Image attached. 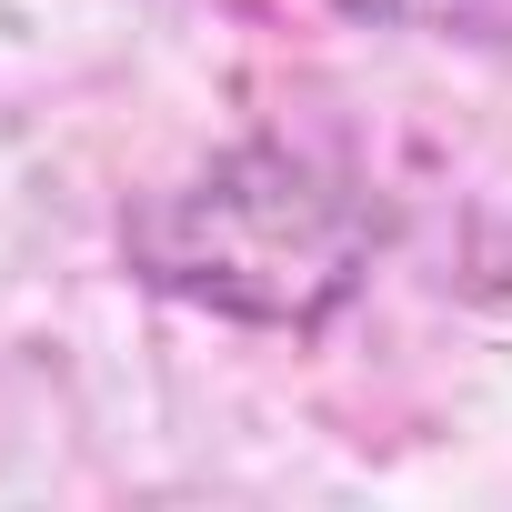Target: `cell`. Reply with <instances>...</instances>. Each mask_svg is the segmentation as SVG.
I'll use <instances>...</instances> for the list:
<instances>
[{
  "mask_svg": "<svg viewBox=\"0 0 512 512\" xmlns=\"http://www.w3.org/2000/svg\"><path fill=\"white\" fill-rule=\"evenodd\" d=\"M131 262L161 292H191L251 322H322L362 272V211L282 151H241L131 221Z\"/></svg>",
  "mask_w": 512,
  "mask_h": 512,
  "instance_id": "cell-1",
  "label": "cell"
},
{
  "mask_svg": "<svg viewBox=\"0 0 512 512\" xmlns=\"http://www.w3.org/2000/svg\"><path fill=\"white\" fill-rule=\"evenodd\" d=\"M352 11H372V21H492L502 11V0H352Z\"/></svg>",
  "mask_w": 512,
  "mask_h": 512,
  "instance_id": "cell-2",
  "label": "cell"
}]
</instances>
